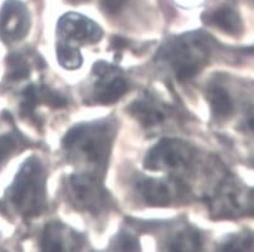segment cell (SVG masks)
Listing matches in <instances>:
<instances>
[{"mask_svg":"<svg viewBox=\"0 0 254 252\" xmlns=\"http://www.w3.org/2000/svg\"><path fill=\"white\" fill-rule=\"evenodd\" d=\"M11 201L25 216L41 215L46 208V186L42 166L30 159L22 167L11 187Z\"/></svg>","mask_w":254,"mask_h":252,"instance_id":"cell-1","label":"cell"},{"mask_svg":"<svg viewBox=\"0 0 254 252\" xmlns=\"http://www.w3.org/2000/svg\"><path fill=\"white\" fill-rule=\"evenodd\" d=\"M63 147L65 150H76L91 163L102 166L107 162L111 137L106 126L81 124L65 134Z\"/></svg>","mask_w":254,"mask_h":252,"instance_id":"cell-2","label":"cell"},{"mask_svg":"<svg viewBox=\"0 0 254 252\" xmlns=\"http://www.w3.org/2000/svg\"><path fill=\"white\" fill-rule=\"evenodd\" d=\"M68 196L76 207L96 212L106 201V192L91 174H73L68 181Z\"/></svg>","mask_w":254,"mask_h":252,"instance_id":"cell-3","label":"cell"},{"mask_svg":"<svg viewBox=\"0 0 254 252\" xmlns=\"http://www.w3.org/2000/svg\"><path fill=\"white\" fill-rule=\"evenodd\" d=\"M191 159V151L185 143L164 140L157 143L145 158V167L154 171L176 169L187 166Z\"/></svg>","mask_w":254,"mask_h":252,"instance_id":"cell-4","label":"cell"},{"mask_svg":"<svg viewBox=\"0 0 254 252\" xmlns=\"http://www.w3.org/2000/svg\"><path fill=\"white\" fill-rule=\"evenodd\" d=\"M29 29L27 9L16 0H8L0 11V37L6 42L19 41Z\"/></svg>","mask_w":254,"mask_h":252,"instance_id":"cell-5","label":"cell"},{"mask_svg":"<svg viewBox=\"0 0 254 252\" xmlns=\"http://www.w3.org/2000/svg\"><path fill=\"white\" fill-rule=\"evenodd\" d=\"M58 32L63 37L81 43H95L102 37V29L95 22L76 13L65 14L60 19Z\"/></svg>","mask_w":254,"mask_h":252,"instance_id":"cell-6","label":"cell"},{"mask_svg":"<svg viewBox=\"0 0 254 252\" xmlns=\"http://www.w3.org/2000/svg\"><path fill=\"white\" fill-rule=\"evenodd\" d=\"M137 190L147 203L152 206H166L174 197L171 185L166 181L145 178L137 183Z\"/></svg>","mask_w":254,"mask_h":252,"instance_id":"cell-7","label":"cell"},{"mask_svg":"<svg viewBox=\"0 0 254 252\" xmlns=\"http://www.w3.org/2000/svg\"><path fill=\"white\" fill-rule=\"evenodd\" d=\"M206 20L210 24H214L229 34H238L243 29L241 16L238 15L237 11L228 6L216 9L215 11L206 16Z\"/></svg>","mask_w":254,"mask_h":252,"instance_id":"cell-8","label":"cell"},{"mask_svg":"<svg viewBox=\"0 0 254 252\" xmlns=\"http://www.w3.org/2000/svg\"><path fill=\"white\" fill-rule=\"evenodd\" d=\"M209 101L214 114L219 118H227L233 112V102L225 89L215 87L209 91Z\"/></svg>","mask_w":254,"mask_h":252,"instance_id":"cell-9","label":"cell"},{"mask_svg":"<svg viewBox=\"0 0 254 252\" xmlns=\"http://www.w3.org/2000/svg\"><path fill=\"white\" fill-rule=\"evenodd\" d=\"M130 112L146 127L155 126L164 119L162 113L149 102H135L130 107Z\"/></svg>","mask_w":254,"mask_h":252,"instance_id":"cell-10","label":"cell"},{"mask_svg":"<svg viewBox=\"0 0 254 252\" xmlns=\"http://www.w3.org/2000/svg\"><path fill=\"white\" fill-rule=\"evenodd\" d=\"M64 227L60 223H51L46 227L42 239V249L44 251H64L65 235H62Z\"/></svg>","mask_w":254,"mask_h":252,"instance_id":"cell-11","label":"cell"},{"mask_svg":"<svg viewBox=\"0 0 254 252\" xmlns=\"http://www.w3.org/2000/svg\"><path fill=\"white\" fill-rule=\"evenodd\" d=\"M127 89H128V84L126 81H124L122 78L112 79L110 83L106 84L101 89L96 100L102 104H112L126 93Z\"/></svg>","mask_w":254,"mask_h":252,"instance_id":"cell-12","label":"cell"},{"mask_svg":"<svg viewBox=\"0 0 254 252\" xmlns=\"http://www.w3.org/2000/svg\"><path fill=\"white\" fill-rule=\"evenodd\" d=\"M57 58L60 64L68 70L78 69L82 65L83 58L79 50L68 44H60L57 48Z\"/></svg>","mask_w":254,"mask_h":252,"instance_id":"cell-13","label":"cell"},{"mask_svg":"<svg viewBox=\"0 0 254 252\" xmlns=\"http://www.w3.org/2000/svg\"><path fill=\"white\" fill-rule=\"evenodd\" d=\"M6 63H8L9 78L13 79V81H20V79L27 78L28 75H29V64H28L27 60L20 54H10L8 56Z\"/></svg>","mask_w":254,"mask_h":252,"instance_id":"cell-14","label":"cell"},{"mask_svg":"<svg viewBox=\"0 0 254 252\" xmlns=\"http://www.w3.org/2000/svg\"><path fill=\"white\" fill-rule=\"evenodd\" d=\"M39 103L38 87L29 86L23 92V102L20 105V112L25 117H32L35 107Z\"/></svg>","mask_w":254,"mask_h":252,"instance_id":"cell-15","label":"cell"},{"mask_svg":"<svg viewBox=\"0 0 254 252\" xmlns=\"http://www.w3.org/2000/svg\"><path fill=\"white\" fill-rule=\"evenodd\" d=\"M39 92V102H44L46 104L51 105L53 108H62L67 105V100L61 96L57 92L52 91L48 87H41L38 88Z\"/></svg>","mask_w":254,"mask_h":252,"instance_id":"cell-16","label":"cell"},{"mask_svg":"<svg viewBox=\"0 0 254 252\" xmlns=\"http://www.w3.org/2000/svg\"><path fill=\"white\" fill-rule=\"evenodd\" d=\"M16 145L18 143H16V140L14 136H10V134L0 136V166L15 151Z\"/></svg>","mask_w":254,"mask_h":252,"instance_id":"cell-17","label":"cell"},{"mask_svg":"<svg viewBox=\"0 0 254 252\" xmlns=\"http://www.w3.org/2000/svg\"><path fill=\"white\" fill-rule=\"evenodd\" d=\"M117 245H120V250L122 251H136L138 250L137 240L135 237L130 236V235H122L117 240Z\"/></svg>","mask_w":254,"mask_h":252,"instance_id":"cell-18","label":"cell"},{"mask_svg":"<svg viewBox=\"0 0 254 252\" xmlns=\"http://www.w3.org/2000/svg\"><path fill=\"white\" fill-rule=\"evenodd\" d=\"M127 0H101L103 10L108 14H116L125 6Z\"/></svg>","mask_w":254,"mask_h":252,"instance_id":"cell-19","label":"cell"},{"mask_svg":"<svg viewBox=\"0 0 254 252\" xmlns=\"http://www.w3.org/2000/svg\"><path fill=\"white\" fill-rule=\"evenodd\" d=\"M115 68L110 65L108 63L105 62H98L93 65V74L98 75V77H103V75L111 73Z\"/></svg>","mask_w":254,"mask_h":252,"instance_id":"cell-20","label":"cell"},{"mask_svg":"<svg viewBox=\"0 0 254 252\" xmlns=\"http://www.w3.org/2000/svg\"><path fill=\"white\" fill-rule=\"evenodd\" d=\"M127 46H128V43H127V41H126V39H125V38L120 37V35H115V37L112 38L111 47L116 51L124 50V49L126 48Z\"/></svg>","mask_w":254,"mask_h":252,"instance_id":"cell-21","label":"cell"},{"mask_svg":"<svg viewBox=\"0 0 254 252\" xmlns=\"http://www.w3.org/2000/svg\"><path fill=\"white\" fill-rule=\"evenodd\" d=\"M248 126H249V128L253 129V131H254V118H253V119H251V121H249Z\"/></svg>","mask_w":254,"mask_h":252,"instance_id":"cell-22","label":"cell"},{"mask_svg":"<svg viewBox=\"0 0 254 252\" xmlns=\"http://www.w3.org/2000/svg\"><path fill=\"white\" fill-rule=\"evenodd\" d=\"M68 1H70V3H73V4H77V3H82V1H86V0H68Z\"/></svg>","mask_w":254,"mask_h":252,"instance_id":"cell-23","label":"cell"}]
</instances>
